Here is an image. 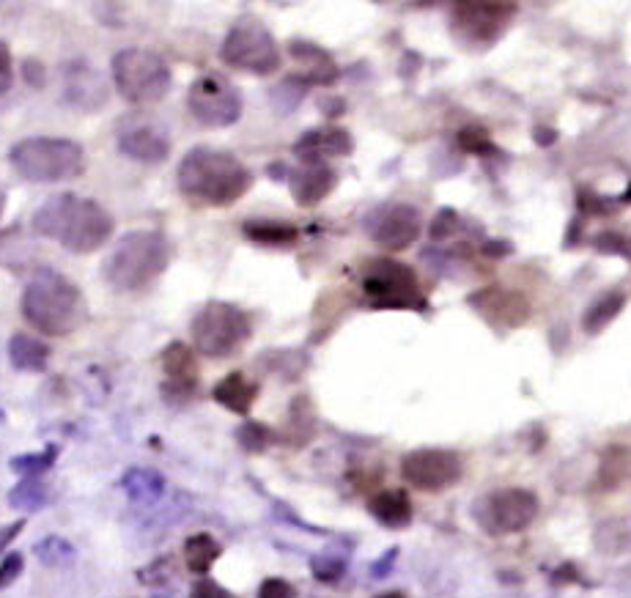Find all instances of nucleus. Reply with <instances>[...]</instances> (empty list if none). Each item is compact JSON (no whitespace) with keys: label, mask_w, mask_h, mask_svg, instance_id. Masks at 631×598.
I'll return each mask as SVG.
<instances>
[{"label":"nucleus","mask_w":631,"mask_h":598,"mask_svg":"<svg viewBox=\"0 0 631 598\" xmlns=\"http://www.w3.org/2000/svg\"><path fill=\"white\" fill-rule=\"evenodd\" d=\"M22 527H25V519H17V522L6 524V527H0V552L6 549V546L22 533Z\"/></svg>","instance_id":"43"},{"label":"nucleus","mask_w":631,"mask_h":598,"mask_svg":"<svg viewBox=\"0 0 631 598\" xmlns=\"http://www.w3.org/2000/svg\"><path fill=\"white\" fill-rule=\"evenodd\" d=\"M242 234L264 247H291L300 239V228L283 220H247L242 225Z\"/></svg>","instance_id":"26"},{"label":"nucleus","mask_w":631,"mask_h":598,"mask_svg":"<svg viewBox=\"0 0 631 598\" xmlns=\"http://www.w3.org/2000/svg\"><path fill=\"white\" fill-rule=\"evenodd\" d=\"M50 500V492H47V483L42 478H22L14 489L9 492V505L17 508V511L36 513L42 511L44 505Z\"/></svg>","instance_id":"29"},{"label":"nucleus","mask_w":631,"mask_h":598,"mask_svg":"<svg viewBox=\"0 0 631 598\" xmlns=\"http://www.w3.org/2000/svg\"><path fill=\"white\" fill-rule=\"evenodd\" d=\"M20 310L22 319L28 321L33 330L53 335V338L80 330L88 319L83 291L55 269L33 272L28 286L22 289Z\"/></svg>","instance_id":"3"},{"label":"nucleus","mask_w":631,"mask_h":598,"mask_svg":"<svg viewBox=\"0 0 631 598\" xmlns=\"http://www.w3.org/2000/svg\"><path fill=\"white\" fill-rule=\"evenodd\" d=\"M368 513L379 524L398 530L412 522V502H409L407 492H401V489H385L368 500Z\"/></svg>","instance_id":"23"},{"label":"nucleus","mask_w":631,"mask_h":598,"mask_svg":"<svg viewBox=\"0 0 631 598\" xmlns=\"http://www.w3.org/2000/svg\"><path fill=\"white\" fill-rule=\"evenodd\" d=\"M253 335V324L245 310L236 308L231 302H206L204 308L195 313L193 319V341L195 349L220 360L239 352Z\"/></svg>","instance_id":"8"},{"label":"nucleus","mask_w":631,"mask_h":598,"mask_svg":"<svg viewBox=\"0 0 631 598\" xmlns=\"http://www.w3.org/2000/svg\"><path fill=\"white\" fill-rule=\"evenodd\" d=\"M113 83L129 105H157L171 94L173 75L168 61L146 47H127L113 55Z\"/></svg>","instance_id":"6"},{"label":"nucleus","mask_w":631,"mask_h":598,"mask_svg":"<svg viewBox=\"0 0 631 598\" xmlns=\"http://www.w3.org/2000/svg\"><path fill=\"white\" fill-rule=\"evenodd\" d=\"M179 193L195 206L223 209L253 187V173L236 154L212 146H195L182 157L176 171Z\"/></svg>","instance_id":"1"},{"label":"nucleus","mask_w":631,"mask_h":598,"mask_svg":"<svg viewBox=\"0 0 631 598\" xmlns=\"http://www.w3.org/2000/svg\"><path fill=\"white\" fill-rule=\"evenodd\" d=\"M475 516L494 535L522 533L538 516V500L527 489H500L481 502Z\"/></svg>","instance_id":"12"},{"label":"nucleus","mask_w":631,"mask_h":598,"mask_svg":"<svg viewBox=\"0 0 631 598\" xmlns=\"http://www.w3.org/2000/svg\"><path fill=\"white\" fill-rule=\"evenodd\" d=\"M3 420H6V412H3V409H0V423H3Z\"/></svg>","instance_id":"47"},{"label":"nucleus","mask_w":631,"mask_h":598,"mask_svg":"<svg viewBox=\"0 0 631 598\" xmlns=\"http://www.w3.org/2000/svg\"><path fill=\"white\" fill-rule=\"evenodd\" d=\"M22 77H25V83L33 88H42L44 86V66L36 61V58H31V61H25L22 64Z\"/></svg>","instance_id":"42"},{"label":"nucleus","mask_w":631,"mask_h":598,"mask_svg":"<svg viewBox=\"0 0 631 598\" xmlns=\"http://www.w3.org/2000/svg\"><path fill=\"white\" fill-rule=\"evenodd\" d=\"M11 80H14V66H11V50L9 44L0 42V97L11 88Z\"/></svg>","instance_id":"41"},{"label":"nucleus","mask_w":631,"mask_h":598,"mask_svg":"<svg viewBox=\"0 0 631 598\" xmlns=\"http://www.w3.org/2000/svg\"><path fill=\"white\" fill-rule=\"evenodd\" d=\"M220 61L236 72H247V75L256 77L275 75L283 64L275 36L253 14L239 17L228 28L223 44H220Z\"/></svg>","instance_id":"7"},{"label":"nucleus","mask_w":631,"mask_h":598,"mask_svg":"<svg viewBox=\"0 0 631 598\" xmlns=\"http://www.w3.org/2000/svg\"><path fill=\"white\" fill-rule=\"evenodd\" d=\"M9 162L22 179L36 184L69 182L86 173V151L69 138L33 135L17 140L9 151Z\"/></svg>","instance_id":"5"},{"label":"nucleus","mask_w":631,"mask_h":598,"mask_svg":"<svg viewBox=\"0 0 631 598\" xmlns=\"http://www.w3.org/2000/svg\"><path fill=\"white\" fill-rule=\"evenodd\" d=\"M212 398L234 415H250V409L258 398V385L253 379H247L242 371H234L214 385Z\"/></svg>","instance_id":"21"},{"label":"nucleus","mask_w":631,"mask_h":598,"mask_svg":"<svg viewBox=\"0 0 631 598\" xmlns=\"http://www.w3.org/2000/svg\"><path fill=\"white\" fill-rule=\"evenodd\" d=\"M64 99L72 107L91 113L107 105L110 88L94 66H88L86 61H69L64 66Z\"/></svg>","instance_id":"16"},{"label":"nucleus","mask_w":631,"mask_h":598,"mask_svg":"<svg viewBox=\"0 0 631 598\" xmlns=\"http://www.w3.org/2000/svg\"><path fill=\"white\" fill-rule=\"evenodd\" d=\"M461 472L464 464L453 450H412L401 461V478L420 492H445L461 481Z\"/></svg>","instance_id":"13"},{"label":"nucleus","mask_w":631,"mask_h":598,"mask_svg":"<svg viewBox=\"0 0 631 598\" xmlns=\"http://www.w3.org/2000/svg\"><path fill=\"white\" fill-rule=\"evenodd\" d=\"M335 184H338V176L324 162H313V165H302V168L289 171L291 195L302 209L319 206L335 190Z\"/></svg>","instance_id":"20"},{"label":"nucleus","mask_w":631,"mask_h":598,"mask_svg":"<svg viewBox=\"0 0 631 598\" xmlns=\"http://www.w3.org/2000/svg\"><path fill=\"white\" fill-rule=\"evenodd\" d=\"M289 53L294 61H300V64L305 66V75H300V77L308 83V86H311V83L327 86V83H332L335 75H338V66H335V61L330 58V53H327V50H321V47H316V44L291 42Z\"/></svg>","instance_id":"22"},{"label":"nucleus","mask_w":631,"mask_h":598,"mask_svg":"<svg viewBox=\"0 0 631 598\" xmlns=\"http://www.w3.org/2000/svg\"><path fill=\"white\" fill-rule=\"evenodd\" d=\"M546 127H538L535 129V143L538 146H549V143H555V132H544Z\"/></svg>","instance_id":"44"},{"label":"nucleus","mask_w":631,"mask_h":598,"mask_svg":"<svg viewBox=\"0 0 631 598\" xmlns=\"http://www.w3.org/2000/svg\"><path fill=\"white\" fill-rule=\"evenodd\" d=\"M456 225H459V214L453 209H442L431 223V239H448L456 231Z\"/></svg>","instance_id":"37"},{"label":"nucleus","mask_w":631,"mask_h":598,"mask_svg":"<svg viewBox=\"0 0 631 598\" xmlns=\"http://www.w3.org/2000/svg\"><path fill=\"white\" fill-rule=\"evenodd\" d=\"M596 245H599V250H604V253H626V256H631V239H629V236L601 234Z\"/></svg>","instance_id":"40"},{"label":"nucleus","mask_w":631,"mask_h":598,"mask_svg":"<svg viewBox=\"0 0 631 598\" xmlns=\"http://www.w3.org/2000/svg\"><path fill=\"white\" fill-rule=\"evenodd\" d=\"M258 598H297V588L280 577L264 579L261 588H258Z\"/></svg>","instance_id":"36"},{"label":"nucleus","mask_w":631,"mask_h":598,"mask_svg":"<svg viewBox=\"0 0 631 598\" xmlns=\"http://www.w3.org/2000/svg\"><path fill=\"white\" fill-rule=\"evenodd\" d=\"M3 206H6V193H3V187H0V214H3Z\"/></svg>","instance_id":"46"},{"label":"nucleus","mask_w":631,"mask_h":598,"mask_svg":"<svg viewBox=\"0 0 631 598\" xmlns=\"http://www.w3.org/2000/svg\"><path fill=\"white\" fill-rule=\"evenodd\" d=\"M190 598H236L231 590H225L223 585H217L214 579H198L190 590Z\"/></svg>","instance_id":"39"},{"label":"nucleus","mask_w":631,"mask_h":598,"mask_svg":"<svg viewBox=\"0 0 631 598\" xmlns=\"http://www.w3.org/2000/svg\"><path fill=\"white\" fill-rule=\"evenodd\" d=\"M33 555L39 557V563L47 568H66L75 563V546L69 544L61 535H47L39 544L33 546Z\"/></svg>","instance_id":"30"},{"label":"nucleus","mask_w":631,"mask_h":598,"mask_svg":"<svg viewBox=\"0 0 631 598\" xmlns=\"http://www.w3.org/2000/svg\"><path fill=\"white\" fill-rule=\"evenodd\" d=\"M313 426H316V415H313L311 401H308V396H297L291 401L289 423H286V431L278 434V442L300 448V445H305L311 439Z\"/></svg>","instance_id":"27"},{"label":"nucleus","mask_w":631,"mask_h":598,"mask_svg":"<svg viewBox=\"0 0 631 598\" xmlns=\"http://www.w3.org/2000/svg\"><path fill=\"white\" fill-rule=\"evenodd\" d=\"M376 598H407L404 593H382V596H376Z\"/></svg>","instance_id":"45"},{"label":"nucleus","mask_w":631,"mask_h":598,"mask_svg":"<svg viewBox=\"0 0 631 598\" xmlns=\"http://www.w3.org/2000/svg\"><path fill=\"white\" fill-rule=\"evenodd\" d=\"M352 149V135L341 127L308 129V132L294 143V154H297L305 165L324 162L327 157H346V154H352Z\"/></svg>","instance_id":"18"},{"label":"nucleus","mask_w":631,"mask_h":598,"mask_svg":"<svg viewBox=\"0 0 631 598\" xmlns=\"http://www.w3.org/2000/svg\"><path fill=\"white\" fill-rule=\"evenodd\" d=\"M22 566H25V560H22L20 552H11V555L3 557V563H0V590L9 588L11 582H17V577L22 574Z\"/></svg>","instance_id":"38"},{"label":"nucleus","mask_w":631,"mask_h":598,"mask_svg":"<svg viewBox=\"0 0 631 598\" xmlns=\"http://www.w3.org/2000/svg\"><path fill=\"white\" fill-rule=\"evenodd\" d=\"M514 14V3H459L453 6V33L464 42L492 44Z\"/></svg>","instance_id":"15"},{"label":"nucleus","mask_w":631,"mask_h":598,"mask_svg":"<svg viewBox=\"0 0 631 598\" xmlns=\"http://www.w3.org/2000/svg\"><path fill=\"white\" fill-rule=\"evenodd\" d=\"M459 146L470 154H494V143L483 127H464L459 132Z\"/></svg>","instance_id":"34"},{"label":"nucleus","mask_w":631,"mask_h":598,"mask_svg":"<svg viewBox=\"0 0 631 598\" xmlns=\"http://www.w3.org/2000/svg\"><path fill=\"white\" fill-rule=\"evenodd\" d=\"M58 459V445H47L39 453H25V456H14L11 459V470L22 475V478H39L42 472H47Z\"/></svg>","instance_id":"33"},{"label":"nucleus","mask_w":631,"mask_h":598,"mask_svg":"<svg viewBox=\"0 0 631 598\" xmlns=\"http://www.w3.org/2000/svg\"><path fill=\"white\" fill-rule=\"evenodd\" d=\"M311 571L319 582H327V585H330V582H338V579L343 577L346 563L335 555H316L311 560Z\"/></svg>","instance_id":"35"},{"label":"nucleus","mask_w":631,"mask_h":598,"mask_svg":"<svg viewBox=\"0 0 631 598\" xmlns=\"http://www.w3.org/2000/svg\"><path fill=\"white\" fill-rule=\"evenodd\" d=\"M9 360L17 371L39 374L50 363V346L28 335V332H17L9 341Z\"/></svg>","instance_id":"25"},{"label":"nucleus","mask_w":631,"mask_h":598,"mask_svg":"<svg viewBox=\"0 0 631 598\" xmlns=\"http://www.w3.org/2000/svg\"><path fill=\"white\" fill-rule=\"evenodd\" d=\"M472 308L483 313V319L492 324H503V327H516L530 316V305L522 294L505 289H483L470 299Z\"/></svg>","instance_id":"19"},{"label":"nucleus","mask_w":631,"mask_h":598,"mask_svg":"<svg viewBox=\"0 0 631 598\" xmlns=\"http://www.w3.org/2000/svg\"><path fill=\"white\" fill-rule=\"evenodd\" d=\"M220 555H223V546L209 533H195L184 541V566L193 574H209V568L220 560Z\"/></svg>","instance_id":"28"},{"label":"nucleus","mask_w":631,"mask_h":598,"mask_svg":"<svg viewBox=\"0 0 631 598\" xmlns=\"http://www.w3.org/2000/svg\"><path fill=\"white\" fill-rule=\"evenodd\" d=\"M365 231L385 250H407L423 231V217L409 203H385L365 220Z\"/></svg>","instance_id":"14"},{"label":"nucleus","mask_w":631,"mask_h":598,"mask_svg":"<svg viewBox=\"0 0 631 598\" xmlns=\"http://www.w3.org/2000/svg\"><path fill=\"white\" fill-rule=\"evenodd\" d=\"M165 486L168 483H165L160 472L149 470V467H132L121 478V489H124L132 505H154V502H160V497L165 494Z\"/></svg>","instance_id":"24"},{"label":"nucleus","mask_w":631,"mask_h":598,"mask_svg":"<svg viewBox=\"0 0 631 598\" xmlns=\"http://www.w3.org/2000/svg\"><path fill=\"white\" fill-rule=\"evenodd\" d=\"M118 151L140 165H162L171 157V132L160 118L135 110L116 124Z\"/></svg>","instance_id":"11"},{"label":"nucleus","mask_w":631,"mask_h":598,"mask_svg":"<svg viewBox=\"0 0 631 598\" xmlns=\"http://www.w3.org/2000/svg\"><path fill=\"white\" fill-rule=\"evenodd\" d=\"M187 107L195 121L204 127H231L242 118L245 99L231 80L220 75H204L190 86Z\"/></svg>","instance_id":"10"},{"label":"nucleus","mask_w":631,"mask_h":598,"mask_svg":"<svg viewBox=\"0 0 631 598\" xmlns=\"http://www.w3.org/2000/svg\"><path fill=\"white\" fill-rule=\"evenodd\" d=\"M363 291L371 308L382 310H423L426 297L420 291V280L415 269L390 261V258H374L363 275Z\"/></svg>","instance_id":"9"},{"label":"nucleus","mask_w":631,"mask_h":598,"mask_svg":"<svg viewBox=\"0 0 631 598\" xmlns=\"http://www.w3.org/2000/svg\"><path fill=\"white\" fill-rule=\"evenodd\" d=\"M236 442L247 453H264V450H269L278 442V434L267 423H261V420H245L242 426L236 428Z\"/></svg>","instance_id":"31"},{"label":"nucleus","mask_w":631,"mask_h":598,"mask_svg":"<svg viewBox=\"0 0 631 598\" xmlns=\"http://www.w3.org/2000/svg\"><path fill=\"white\" fill-rule=\"evenodd\" d=\"M113 217L102 203L77 193L53 195L33 214V231L55 239L69 253H94L113 236Z\"/></svg>","instance_id":"2"},{"label":"nucleus","mask_w":631,"mask_h":598,"mask_svg":"<svg viewBox=\"0 0 631 598\" xmlns=\"http://www.w3.org/2000/svg\"><path fill=\"white\" fill-rule=\"evenodd\" d=\"M623 302H626V297H623V294H618V291L604 294L599 302H593L588 313H585V330L599 332L601 327H607V324H610V321L615 319L618 313H621Z\"/></svg>","instance_id":"32"},{"label":"nucleus","mask_w":631,"mask_h":598,"mask_svg":"<svg viewBox=\"0 0 631 598\" xmlns=\"http://www.w3.org/2000/svg\"><path fill=\"white\" fill-rule=\"evenodd\" d=\"M162 371L168 376L165 382V396L179 398V401H187V398L195 396L198 390V360H195V352L190 346H184L182 341H171L162 352Z\"/></svg>","instance_id":"17"},{"label":"nucleus","mask_w":631,"mask_h":598,"mask_svg":"<svg viewBox=\"0 0 631 598\" xmlns=\"http://www.w3.org/2000/svg\"><path fill=\"white\" fill-rule=\"evenodd\" d=\"M171 264V247L160 231H129L105 261V280L116 291H143Z\"/></svg>","instance_id":"4"}]
</instances>
